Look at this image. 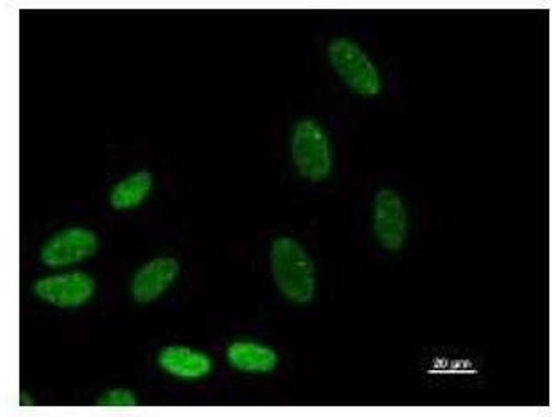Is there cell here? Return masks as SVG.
<instances>
[{
  "label": "cell",
  "mask_w": 556,
  "mask_h": 417,
  "mask_svg": "<svg viewBox=\"0 0 556 417\" xmlns=\"http://www.w3.org/2000/svg\"><path fill=\"white\" fill-rule=\"evenodd\" d=\"M136 403L135 395L131 391L123 388H115L107 391L99 400L101 406L112 408L131 407Z\"/></svg>",
  "instance_id": "8fae6325"
},
{
  "label": "cell",
  "mask_w": 556,
  "mask_h": 417,
  "mask_svg": "<svg viewBox=\"0 0 556 417\" xmlns=\"http://www.w3.org/2000/svg\"><path fill=\"white\" fill-rule=\"evenodd\" d=\"M224 354L231 368L247 374L270 373L278 363L277 354L272 348L248 338H240L231 342Z\"/></svg>",
  "instance_id": "9c48e42d"
},
{
  "label": "cell",
  "mask_w": 556,
  "mask_h": 417,
  "mask_svg": "<svg viewBox=\"0 0 556 417\" xmlns=\"http://www.w3.org/2000/svg\"><path fill=\"white\" fill-rule=\"evenodd\" d=\"M154 186L152 174L138 170L120 178L111 187L108 200L118 211H127L141 205L150 195Z\"/></svg>",
  "instance_id": "30bf717a"
},
{
  "label": "cell",
  "mask_w": 556,
  "mask_h": 417,
  "mask_svg": "<svg viewBox=\"0 0 556 417\" xmlns=\"http://www.w3.org/2000/svg\"><path fill=\"white\" fill-rule=\"evenodd\" d=\"M327 54L334 72L351 92L365 97L380 92V72L368 54L354 40L345 36L332 38Z\"/></svg>",
  "instance_id": "7a4b0ae2"
},
{
  "label": "cell",
  "mask_w": 556,
  "mask_h": 417,
  "mask_svg": "<svg viewBox=\"0 0 556 417\" xmlns=\"http://www.w3.org/2000/svg\"><path fill=\"white\" fill-rule=\"evenodd\" d=\"M157 363L166 375L182 381H197L212 372L213 361L206 352L187 345H170L162 348Z\"/></svg>",
  "instance_id": "ba28073f"
},
{
  "label": "cell",
  "mask_w": 556,
  "mask_h": 417,
  "mask_svg": "<svg viewBox=\"0 0 556 417\" xmlns=\"http://www.w3.org/2000/svg\"><path fill=\"white\" fill-rule=\"evenodd\" d=\"M291 156L299 174L311 182L327 179L332 170L331 143L322 126L304 118L295 125L291 138Z\"/></svg>",
  "instance_id": "3957f363"
},
{
  "label": "cell",
  "mask_w": 556,
  "mask_h": 417,
  "mask_svg": "<svg viewBox=\"0 0 556 417\" xmlns=\"http://www.w3.org/2000/svg\"><path fill=\"white\" fill-rule=\"evenodd\" d=\"M270 263L275 285L287 300L309 302L316 291V270L305 248L296 240L281 236L272 243Z\"/></svg>",
  "instance_id": "6da1fadb"
},
{
  "label": "cell",
  "mask_w": 556,
  "mask_h": 417,
  "mask_svg": "<svg viewBox=\"0 0 556 417\" xmlns=\"http://www.w3.org/2000/svg\"><path fill=\"white\" fill-rule=\"evenodd\" d=\"M179 273V263L173 257L163 256L150 259L133 275L130 281L131 293L140 302L154 301L168 291Z\"/></svg>",
  "instance_id": "52a82bcc"
},
{
  "label": "cell",
  "mask_w": 556,
  "mask_h": 417,
  "mask_svg": "<svg viewBox=\"0 0 556 417\" xmlns=\"http://www.w3.org/2000/svg\"><path fill=\"white\" fill-rule=\"evenodd\" d=\"M99 245V237L94 230L83 225H69L43 241L40 260L51 270L74 268L93 256Z\"/></svg>",
  "instance_id": "277c9868"
},
{
  "label": "cell",
  "mask_w": 556,
  "mask_h": 417,
  "mask_svg": "<svg viewBox=\"0 0 556 417\" xmlns=\"http://www.w3.org/2000/svg\"><path fill=\"white\" fill-rule=\"evenodd\" d=\"M372 226L379 245L395 252L404 245L409 232L407 207L401 195L391 188H380L373 202Z\"/></svg>",
  "instance_id": "8992f818"
},
{
  "label": "cell",
  "mask_w": 556,
  "mask_h": 417,
  "mask_svg": "<svg viewBox=\"0 0 556 417\" xmlns=\"http://www.w3.org/2000/svg\"><path fill=\"white\" fill-rule=\"evenodd\" d=\"M33 291L37 297L49 305L76 308L92 298L95 282L89 273L76 268L51 270L37 279Z\"/></svg>",
  "instance_id": "5b68a950"
}]
</instances>
